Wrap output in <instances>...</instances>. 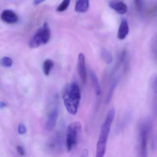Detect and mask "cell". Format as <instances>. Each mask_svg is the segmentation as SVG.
<instances>
[{"instance_id": "obj_1", "label": "cell", "mask_w": 157, "mask_h": 157, "mask_svg": "<svg viewBox=\"0 0 157 157\" xmlns=\"http://www.w3.org/2000/svg\"><path fill=\"white\" fill-rule=\"evenodd\" d=\"M152 128L150 117H144L140 121L137 130V157H148V144Z\"/></svg>"}, {"instance_id": "obj_2", "label": "cell", "mask_w": 157, "mask_h": 157, "mask_svg": "<svg viewBox=\"0 0 157 157\" xmlns=\"http://www.w3.org/2000/svg\"><path fill=\"white\" fill-rule=\"evenodd\" d=\"M63 99L68 113L75 115L78 113L81 99V93L78 85L75 82L67 85L63 91Z\"/></svg>"}, {"instance_id": "obj_3", "label": "cell", "mask_w": 157, "mask_h": 157, "mask_svg": "<svg viewBox=\"0 0 157 157\" xmlns=\"http://www.w3.org/2000/svg\"><path fill=\"white\" fill-rule=\"evenodd\" d=\"M115 110L112 108L108 111L101 127L100 135L96 144L95 157H104L106 151V145L111 126L114 119Z\"/></svg>"}, {"instance_id": "obj_4", "label": "cell", "mask_w": 157, "mask_h": 157, "mask_svg": "<svg viewBox=\"0 0 157 157\" xmlns=\"http://www.w3.org/2000/svg\"><path fill=\"white\" fill-rule=\"evenodd\" d=\"M81 124L78 121L71 123L66 130V147L68 152H70L77 145L82 132Z\"/></svg>"}, {"instance_id": "obj_5", "label": "cell", "mask_w": 157, "mask_h": 157, "mask_svg": "<svg viewBox=\"0 0 157 157\" xmlns=\"http://www.w3.org/2000/svg\"><path fill=\"white\" fill-rule=\"evenodd\" d=\"M50 36L51 32L48 24L44 23L31 38L29 42V46L31 48H36L41 45L47 44L50 39Z\"/></svg>"}, {"instance_id": "obj_6", "label": "cell", "mask_w": 157, "mask_h": 157, "mask_svg": "<svg viewBox=\"0 0 157 157\" xmlns=\"http://www.w3.org/2000/svg\"><path fill=\"white\" fill-rule=\"evenodd\" d=\"M78 71L82 81L83 83H86L87 78V70L85 65V56L82 53H80L78 56Z\"/></svg>"}, {"instance_id": "obj_7", "label": "cell", "mask_w": 157, "mask_h": 157, "mask_svg": "<svg viewBox=\"0 0 157 157\" xmlns=\"http://www.w3.org/2000/svg\"><path fill=\"white\" fill-rule=\"evenodd\" d=\"M58 116L59 108L56 107L50 112L46 123L45 128L47 131H51L54 128L57 122Z\"/></svg>"}, {"instance_id": "obj_8", "label": "cell", "mask_w": 157, "mask_h": 157, "mask_svg": "<svg viewBox=\"0 0 157 157\" xmlns=\"http://www.w3.org/2000/svg\"><path fill=\"white\" fill-rule=\"evenodd\" d=\"M2 20L4 22L8 24L16 23L18 21L17 14L10 10H5L2 12L1 15Z\"/></svg>"}, {"instance_id": "obj_9", "label": "cell", "mask_w": 157, "mask_h": 157, "mask_svg": "<svg viewBox=\"0 0 157 157\" xmlns=\"http://www.w3.org/2000/svg\"><path fill=\"white\" fill-rule=\"evenodd\" d=\"M108 5L111 9L119 14H125L127 11L126 5L120 1H111L109 2Z\"/></svg>"}, {"instance_id": "obj_10", "label": "cell", "mask_w": 157, "mask_h": 157, "mask_svg": "<svg viewBox=\"0 0 157 157\" xmlns=\"http://www.w3.org/2000/svg\"><path fill=\"white\" fill-rule=\"evenodd\" d=\"M129 33V26L128 23L126 19H123L118 29L117 33V38L119 40H124L128 35Z\"/></svg>"}, {"instance_id": "obj_11", "label": "cell", "mask_w": 157, "mask_h": 157, "mask_svg": "<svg viewBox=\"0 0 157 157\" xmlns=\"http://www.w3.org/2000/svg\"><path fill=\"white\" fill-rule=\"evenodd\" d=\"M90 7V2L87 0L78 1L75 5V10L76 12L81 13L86 12Z\"/></svg>"}, {"instance_id": "obj_12", "label": "cell", "mask_w": 157, "mask_h": 157, "mask_svg": "<svg viewBox=\"0 0 157 157\" xmlns=\"http://www.w3.org/2000/svg\"><path fill=\"white\" fill-rule=\"evenodd\" d=\"M90 75L91 79L92 82L95 93L97 95H99L101 94V85H100L97 75L92 70H90Z\"/></svg>"}, {"instance_id": "obj_13", "label": "cell", "mask_w": 157, "mask_h": 157, "mask_svg": "<svg viewBox=\"0 0 157 157\" xmlns=\"http://www.w3.org/2000/svg\"><path fill=\"white\" fill-rule=\"evenodd\" d=\"M101 56L103 60L107 64H110L113 62V55L106 48H102L101 51Z\"/></svg>"}, {"instance_id": "obj_14", "label": "cell", "mask_w": 157, "mask_h": 157, "mask_svg": "<svg viewBox=\"0 0 157 157\" xmlns=\"http://www.w3.org/2000/svg\"><path fill=\"white\" fill-rule=\"evenodd\" d=\"M54 65V62L53 60L50 59H47L45 60L43 65V69L45 75L48 76L49 75L51 69Z\"/></svg>"}, {"instance_id": "obj_15", "label": "cell", "mask_w": 157, "mask_h": 157, "mask_svg": "<svg viewBox=\"0 0 157 157\" xmlns=\"http://www.w3.org/2000/svg\"><path fill=\"white\" fill-rule=\"evenodd\" d=\"M118 82V78L115 79L112 84H111V87L109 89V92H108V94H107V98H106V103H108L110 102V101L112 99V96H113V93L117 85V83Z\"/></svg>"}, {"instance_id": "obj_16", "label": "cell", "mask_w": 157, "mask_h": 157, "mask_svg": "<svg viewBox=\"0 0 157 157\" xmlns=\"http://www.w3.org/2000/svg\"><path fill=\"white\" fill-rule=\"evenodd\" d=\"M70 1L69 0H64L57 7V11L58 12H63L65 11L68 8L70 4Z\"/></svg>"}, {"instance_id": "obj_17", "label": "cell", "mask_w": 157, "mask_h": 157, "mask_svg": "<svg viewBox=\"0 0 157 157\" xmlns=\"http://www.w3.org/2000/svg\"><path fill=\"white\" fill-rule=\"evenodd\" d=\"M0 64L5 67H10L12 66V59L9 57H4L0 60Z\"/></svg>"}, {"instance_id": "obj_18", "label": "cell", "mask_w": 157, "mask_h": 157, "mask_svg": "<svg viewBox=\"0 0 157 157\" xmlns=\"http://www.w3.org/2000/svg\"><path fill=\"white\" fill-rule=\"evenodd\" d=\"M134 4L136 8L138 10L141 11L143 7V1H134Z\"/></svg>"}, {"instance_id": "obj_19", "label": "cell", "mask_w": 157, "mask_h": 157, "mask_svg": "<svg viewBox=\"0 0 157 157\" xmlns=\"http://www.w3.org/2000/svg\"><path fill=\"white\" fill-rule=\"evenodd\" d=\"M26 130L27 129H26V127L24 124H19L18 129V133L19 134L21 135L25 134L26 132Z\"/></svg>"}, {"instance_id": "obj_20", "label": "cell", "mask_w": 157, "mask_h": 157, "mask_svg": "<svg viewBox=\"0 0 157 157\" xmlns=\"http://www.w3.org/2000/svg\"><path fill=\"white\" fill-rule=\"evenodd\" d=\"M17 151H18V152H19V154L21 156H24L25 154V151L24 150L23 148L21 146H18L17 147Z\"/></svg>"}, {"instance_id": "obj_21", "label": "cell", "mask_w": 157, "mask_h": 157, "mask_svg": "<svg viewBox=\"0 0 157 157\" xmlns=\"http://www.w3.org/2000/svg\"><path fill=\"white\" fill-rule=\"evenodd\" d=\"M44 1L43 0H36L33 2L34 5H37L40 4V3H42V2H44Z\"/></svg>"}, {"instance_id": "obj_22", "label": "cell", "mask_w": 157, "mask_h": 157, "mask_svg": "<svg viewBox=\"0 0 157 157\" xmlns=\"http://www.w3.org/2000/svg\"><path fill=\"white\" fill-rule=\"evenodd\" d=\"M7 106V104L4 102L0 101V108L3 109Z\"/></svg>"}]
</instances>
